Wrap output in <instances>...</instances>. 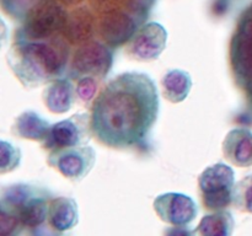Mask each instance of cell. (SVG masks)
Instances as JSON below:
<instances>
[{
	"label": "cell",
	"mask_w": 252,
	"mask_h": 236,
	"mask_svg": "<svg viewBox=\"0 0 252 236\" xmlns=\"http://www.w3.org/2000/svg\"><path fill=\"white\" fill-rule=\"evenodd\" d=\"M159 106L157 85L148 74H121L94 101L93 134L101 144L113 149L138 147L157 122Z\"/></svg>",
	"instance_id": "obj_1"
},
{
	"label": "cell",
	"mask_w": 252,
	"mask_h": 236,
	"mask_svg": "<svg viewBox=\"0 0 252 236\" xmlns=\"http://www.w3.org/2000/svg\"><path fill=\"white\" fill-rule=\"evenodd\" d=\"M7 64L26 88L49 84L69 68L70 49L63 36L44 39L16 37L7 52Z\"/></svg>",
	"instance_id": "obj_2"
},
{
	"label": "cell",
	"mask_w": 252,
	"mask_h": 236,
	"mask_svg": "<svg viewBox=\"0 0 252 236\" xmlns=\"http://www.w3.org/2000/svg\"><path fill=\"white\" fill-rule=\"evenodd\" d=\"M51 199V193L43 188L25 183L11 184L1 191L0 213L14 218L24 231L38 234V229L47 224Z\"/></svg>",
	"instance_id": "obj_3"
},
{
	"label": "cell",
	"mask_w": 252,
	"mask_h": 236,
	"mask_svg": "<svg viewBox=\"0 0 252 236\" xmlns=\"http://www.w3.org/2000/svg\"><path fill=\"white\" fill-rule=\"evenodd\" d=\"M66 17V12L56 0H39L29 10L24 25L16 32V37L30 39L51 38L62 32Z\"/></svg>",
	"instance_id": "obj_4"
},
{
	"label": "cell",
	"mask_w": 252,
	"mask_h": 236,
	"mask_svg": "<svg viewBox=\"0 0 252 236\" xmlns=\"http://www.w3.org/2000/svg\"><path fill=\"white\" fill-rule=\"evenodd\" d=\"M113 65V51L105 42L90 41L80 44L74 52L68 68L70 79L95 76L105 79Z\"/></svg>",
	"instance_id": "obj_5"
},
{
	"label": "cell",
	"mask_w": 252,
	"mask_h": 236,
	"mask_svg": "<svg viewBox=\"0 0 252 236\" xmlns=\"http://www.w3.org/2000/svg\"><path fill=\"white\" fill-rule=\"evenodd\" d=\"M234 170L226 164H214L199 175L198 186L202 199L209 210H221L233 203Z\"/></svg>",
	"instance_id": "obj_6"
},
{
	"label": "cell",
	"mask_w": 252,
	"mask_h": 236,
	"mask_svg": "<svg viewBox=\"0 0 252 236\" xmlns=\"http://www.w3.org/2000/svg\"><path fill=\"white\" fill-rule=\"evenodd\" d=\"M95 162V149L86 144L51 150L47 156V164L71 182L83 181L94 169Z\"/></svg>",
	"instance_id": "obj_7"
},
{
	"label": "cell",
	"mask_w": 252,
	"mask_h": 236,
	"mask_svg": "<svg viewBox=\"0 0 252 236\" xmlns=\"http://www.w3.org/2000/svg\"><path fill=\"white\" fill-rule=\"evenodd\" d=\"M91 132V116L88 113H75L51 125L43 147L47 150H56L85 145L90 140Z\"/></svg>",
	"instance_id": "obj_8"
},
{
	"label": "cell",
	"mask_w": 252,
	"mask_h": 236,
	"mask_svg": "<svg viewBox=\"0 0 252 236\" xmlns=\"http://www.w3.org/2000/svg\"><path fill=\"white\" fill-rule=\"evenodd\" d=\"M167 31L158 22H148L135 31L126 47L128 57L138 61L157 60L166 48Z\"/></svg>",
	"instance_id": "obj_9"
},
{
	"label": "cell",
	"mask_w": 252,
	"mask_h": 236,
	"mask_svg": "<svg viewBox=\"0 0 252 236\" xmlns=\"http://www.w3.org/2000/svg\"><path fill=\"white\" fill-rule=\"evenodd\" d=\"M154 210L160 220L174 228H186L196 219L198 208L189 196L177 192H169L154 199Z\"/></svg>",
	"instance_id": "obj_10"
},
{
	"label": "cell",
	"mask_w": 252,
	"mask_h": 236,
	"mask_svg": "<svg viewBox=\"0 0 252 236\" xmlns=\"http://www.w3.org/2000/svg\"><path fill=\"white\" fill-rule=\"evenodd\" d=\"M233 63L241 85L252 103V11L233 42Z\"/></svg>",
	"instance_id": "obj_11"
},
{
	"label": "cell",
	"mask_w": 252,
	"mask_h": 236,
	"mask_svg": "<svg viewBox=\"0 0 252 236\" xmlns=\"http://www.w3.org/2000/svg\"><path fill=\"white\" fill-rule=\"evenodd\" d=\"M79 221L78 203L70 197H53L48 204L47 225L56 233L71 230Z\"/></svg>",
	"instance_id": "obj_12"
},
{
	"label": "cell",
	"mask_w": 252,
	"mask_h": 236,
	"mask_svg": "<svg viewBox=\"0 0 252 236\" xmlns=\"http://www.w3.org/2000/svg\"><path fill=\"white\" fill-rule=\"evenodd\" d=\"M223 154L229 162L239 167L252 165V133L245 128H235L226 134Z\"/></svg>",
	"instance_id": "obj_13"
},
{
	"label": "cell",
	"mask_w": 252,
	"mask_h": 236,
	"mask_svg": "<svg viewBox=\"0 0 252 236\" xmlns=\"http://www.w3.org/2000/svg\"><path fill=\"white\" fill-rule=\"evenodd\" d=\"M135 31L137 22L122 12L108 15L100 25L101 37L111 48H116L125 44L126 42H129Z\"/></svg>",
	"instance_id": "obj_14"
},
{
	"label": "cell",
	"mask_w": 252,
	"mask_h": 236,
	"mask_svg": "<svg viewBox=\"0 0 252 236\" xmlns=\"http://www.w3.org/2000/svg\"><path fill=\"white\" fill-rule=\"evenodd\" d=\"M75 88L69 79H56L47 84L42 98L52 113L63 115L71 110L75 101Z\"/></svg>",
	"instance_id": "obj_15"
},
{
	"label": "cell",
	"mask_w": 252,
	"mask_h": 236,
	"mask_svg": "<svg viewBox=\"0 0 252 236\" xmlns=\"http://www.w3.org/2000/svg\"><path fill=\"white\" fill-rule=\"evenodd\" d=\"M51 123L34 111H25L15 118L11 125L12 134L16 137L34 142L46 140Z\"/></svg>",
	"instance_id": "obj_16"
},
{
	"label": "cell",
	"mask_w": 252,
	"mask_h": 236,
	"mask_svg": "<svg viewBox=\"0 0 252 236\" xmlns=\"http://www.w3.org/2000/svg\"><path fill=\"white\" fill-rule=\"evenodd\" d=\"M191 74L182 69H171L161 78L162 95L171 103L184 102L192 88Z\"/></svg>",
	"instance_id": "obj_17"
},
{
	"label": "cell",
	"mask_w": 252,
	"mask_h": 236,
	"mask_svg": "<svg viewBox=\"0 0 252 236\" xmlns=\"http://www.w3.org/2000/svg\"><path fill=\"white\" fill-rule=\"evenodd\" d=\"M94 33L93 19L88 12L76 11L66 17L65 25L62 30V36L69 44H80L90 41Z\"/></svg>",
	"instance_id": "obj_18"
},
{
	"label": "cell",
	"mask_w": 252,
	"mask_h": 236,
	"mask_svg": "<svg viewBox=\"0 0 252 236\" xmlns=\"http://www.w3.org/2000/svg\"><path fill=\"white\" fill-rule=\"evenodd\" d=\"M235 221L230 211L221 209L204 215L199 221L196 233L202 236H230Z\"/></svg>",
	"instance_id": "obj_19"
},
{
	"label": "cell",
	"mask_w": 252,
	"mask_h": 236,
	"mask_svg": "<svg viewBox=\"0 0 252 236\" xmlns=\"http://www.w3.org/2000/svg\"><path fill=\"white\" fill-rule=\"evenodd\" d=\"M233 204L236 209L252 213V176H246L233 187Z\"/></svg>",
	"instance_id": "obj_20"
},
{
	"label": "cell",
	"mask_w": 252,
	"mask_h": 236,
	"mask_svg": "<svg viewBox=\"0 0 252 236\" xmlns=\"http://www.w3.org/2000/svg\"><path fill=\"white\" fill-rule=\"evenodd\" d=\"M0 154H1V165H0V174L4 175L11 172L19 167L21 162V150L12 145L6 140H1L0 147Z\"/></svg>",
	"instance_id": "obj_21"
},
{
	"label": "cell",
	"mask_w": 252,
	"mask_h": 236,
	"mask_svg": "<svg viewBox=\"0 0 252 236\" xmlns=\"http://www.w3.org/2000/svg\"><path fill=\"white\" fill-rule=\"evenodd\" d=\"M100 80L101 79L95 78V76H83L78 79L75 93L80 102H83L84 105H89L95 98Z\"/></svg>",
	"instance_id": "obj_22"
},
{
	"label": "cell",
	"mask_w": 252,
	"mask_h": 236,
	"mask_svg": "<svg viewBox=\"0 0 252 236\" xmlns=\"http://www.w3.org/2000/svg\"><path fill=\"white\" fill-rule=\"evenodd\" d=\"M63 1H65L66 4H74V2H78L80 0H63Z\"/></svg>",
	"instance_id": "obj_23"
}]
</instances>
